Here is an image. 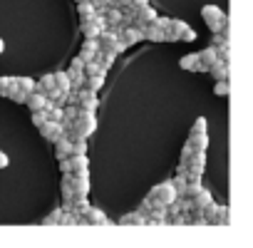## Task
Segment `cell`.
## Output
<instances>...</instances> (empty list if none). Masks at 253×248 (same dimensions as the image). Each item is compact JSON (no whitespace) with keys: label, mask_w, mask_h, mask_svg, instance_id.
<instances>
[{"label":"cell","mask_w":253,"mask_h":248,"mask_svg":"<svg viewBox=\"0 0 253 248\" xmlns=\"http://www.w3.org/2000/svg\"><path fill=\"white\" fill-rule=\"evenodd\" d=\"M82 50H84V52H94V50H99V45H97V38H84V42H82Z\"/></svg>","instance_id":"36"},{"label":"cell","mask_w":253,"mask_h":248,"mask_svg":"<svg viewBox=\"0 0 253 248\" xmlns=\"http://www.w3.org/2000/svg\"><path fill=\"white\" fill-rule=\"evenodd\" d=\"M72 189H75V194H82V196L89 194V169L72 171Z\"/></svg>","instance_id":"9"},{"label":"cell","mask_w":253,"mask_h":248,"mask_svg":"<svg viewBox=\"0 0 253 248\" xmlns=\"http://www.w3.org/2000/svg\"><path fill=\"white\" fill-rule=\"evenodd\" d=\"M15 87L23 89V92H33L35 89V80H30V77H15Z\"/></svg>","instance_id":"33"},{"label":"cell","mask_w":253,"mask_h":248,"mask_svg":"<svg viewBox=\"0 0 253 248\" xmlns=\"http://www.w3.org/2000/svg\"><path fill=\"white\" fill-rule=\"evenodd\" d=\"M60 194H62V199L75 196V189H72V171L62 174V181H60Z\"/></svg>","instance_id":"26"},{"label":"cell","mask_w":253,"mask_h":248,"mask_svg":"<svg viewBox=\"0 0 253 248\" xmlns=\"http://www.w3.org/2000/svg\"><path fill=\"white\" fill-rule=\"evenodd\" d=\"M147 199H149L154 206H169V204L176 199V189H174L171 181H162V184H157V186L147 194Z\"/></svg>","instance_id":"3"},{"label":"cell","mask_w":253,"mask_h":248,"mask_svg":"<svg viewBox=\"0 0 253 248\" xmlns=\"http://www.w3.org/2000/svg\"><path fill=\"white\" fill-rule=\"evenodd\" d=\"M119 226H147V216H142L139 211H132V213H126L117 221Z\"/></svg>","instance_id":"22"},{"label":"cell","mask_w":253,"mask_h":248,"mask_svg":"<svg viewBox=\"0 0 253 248\" xmlns=\"http://www.w3.org/2000/svg\"><path fill=\"white\" fill-rule=\"evenodd\" d=\"M77 107L82 112H97V107H99L97 92L94 89H87V87H80L77 89Z\"/></svg>","instance_id":"6"},{"label":"cell","mask_w":253,"mask_h":248,"mask_svg":"<svg viewBox=\"0 0 253 248\" xmlns=\"http://www.w3.org/2000/svg\"><path fill=\"white\" fill-rule=\"evenodd\" d=\"M8 164H10V159H8V154H5L3 149H0V169H5Z\"/></svg>","instance_id":"42"},{"label":"cell","mask_w":253,"mask_h":248,"mask_svg":"<svg viewBox=\"0 0 253 248\" xmlns=\"http://www.w3.org/2000/svg\"><path fill=\"white\" fill-rule=\"evenodd\" d=\"M196 38H199V35H196V30H194V28H186V30L181 33V38H179V40H184V42H194Z\"/></svg>","instance_id":"38"},{"label":"cell","mask_w":253,"mask_h":248,"mask_svg":"<svg viewBox=\"0 0 253 248\" xmlns=\"http://www.w3.org/2000/svg\"><path fill=\"white\" fill-rule=\"evenodd\" d=\"M77 13H80V18H82V20L92 18V13H94L92 0H80V3H77Z\"/></svg>","instance_id":"28"},{"label":"cell","mask_w":253,"mask_h":248,"mask_svg":"<svg viewBox=\"0 0 253 248\" xmlns=\"http://www.w3.org/2000/svg\"><path fill=\"white\" fill-rule=\"evenodd\" d=\"M186 144H189L194 152H206V149H209V134H189Z\"/></svg>","instance_id":"23"},{"label":"cell","mask_w":253,"mask_h":248,"mask_svg":"<svg viewBox=\"0 0 253 248\" xmlns=\"http://www.w3.org/2000/svg\"><path fill=\"white\" fill-rule=\"evenodd\" d=\"M45 119H47V112H45V109H35V112H33V124H35V127H40Z\"/></svg>","instance_id":"37"},{"label":"cell","mask_w":253,"mask_h":248,"mask_svg":"<svg viewBox=\"0 0 253 248\" xmlns=\"http://www.w3.org/2000/svg\"><path fill=\"white\" fill-rule=\"evenodd\" d=\"M196 55H199V62H201L204 72H206V70H209V67H211V65L218 60V57H216V47H213V45L204 47V50H201V52H196Z\"/></svg>","instance_id":"21"},{"label":"cell","mask_w":253,"mask_h":248,"mask_svg":"<svg viewBox=\"0 0 253 248\" xmlns=\"http://www.w3.org/2000/svg\"><path fill=\"white\" fill-rule=\"evenodd\" d=\"M25 104L30 107V112H35V109H45V104H47V97H45V92H38V89H33V92H28V99H25Z\"/></svg>","instance_id":"17"},{"label":"cell","mask_w":253,"mask_h":248,"mask_svg":"<svg viewBox=\"0 0 253 248\" xmlns=\"http://www.w3.org/2000/svg\"><path fill=\"white\" fill-rule=\"evenodd\" d=\"M55 87V75H42L38 82H35V89L38 92H47V89H52Z\"/></svg>","instance_id":"27"},{"label":"cell","mask_w":253,"mask_h":248,"mask_svg":"<svg viewBox=\"0 0 253 248\" xmlns=\"http://www.w3.org/2000/svg\"><path fill=\"white\" fill-rule=\"evenodd\" d=\"M149 0H117V8H124V5H144Z\"/></svg>","instance_id":"39"},{"label":"cell","mask_w":253,"mask_h":248,"mask_svg":"<svg viewBox=\"0 0 253 248\" xmlns=\"http://www.w3.org/2000/svg\"><path fill=\"white\" fill-rule=\"evenodd\" d=\"M206 72H211L213 80H228L231 77V62H223V60H216Z\"/></svg>","instance_id":"15"},{"label":"cell","mask_w":253,"mask_h":248,"mask_svg":"<svg viewBox=\"0 0 253 248\" xmlns=\"http://www.w3.org/2000/svg\"><path fill=\"white\" fill-rule=\"evenodd\" d=\"M201 213L206 218V226H231V211H228V206H221L216 201H209L201 208Z\"/></svg>","instance_id":"2"},{"label":"cell","mask_w":253,"mask_h":248,"mask_svg":"<svg viewBox=\"0 0 253 248\" xmlns=\"http://www.w3.org/2000/svg\"><path fill=\"white\" fill-rule=\"evenodd\" d=\"M60 218H62V208H55L42 218V226H60Z\"/></svg>","instance_id":"32"},{"label":"cell","mask_w":253,"mask_h":248,"mask_svg":"<svg viewBox=\"0 0 253 248\" xmlns=\"http://www.w3.org/2000/svg\"><path fill=\"white\" fill-rule=\"evenodd\" d=\"M213 94H216V97H228V94H231V82H228V80H216Z\"/></svg>","instance_id":"30"},{"label":"cell","mask_w":253,"mask_h":248,"mask_svg":"<svg viewBox=\"0 0 253 248\" xmlns=\"http://www.w3.org/2000/svg\"><path fill=\"white\" fill-rule=\"evenodd\" d=\"M38 129H40V134H42L47 142H55V139L62 134V124H60V122H55V119H45Z\"/></svg>","instance_id":"10"},{"label":"cell","mask_w":253,"mask_h":248,"mask_svg":"<svg viewBox=\"0 0 253 248\" xmlns=\"http://www.w3.org/2000/svg\"><path fill=\"white\" fill-rule=\"evenodd\" d=\"M55 87H57V89H62V92H70V89H72L67 72H55Z\"/></svg>","instance_id":"29"},{"label":"cell","mask_w":253,"mask_h":248,"mask_svg":"<svg viewBox=\"0 0 253 248\" xmlns=\"http://www.w3.org/2000/svg\"><path fill=\"white\" fill-rule=\"evenodd\" d=\"M142 35H144V40H149V42H167L164 40V30L152 20V23H147V25H142Z\"/></svg>","instance_id":"13"},{"label":"cell","mask_w":253,"mask_h":248,"mask_svg":"<svg viewBox=\"0 0 253 248\" xmlns=\"http://www.w3.org/2000/svg\"><path fill=\"white\" fill-rule=\"evenodd\" d=\"M104 77H107V72H97V75H84V84H82V87L99 92V89H102V84H104Z\"/></svg>","instance_id":"24"},{"label":"cell","mask_w":253,"mask_h":248,"mask_svg":"<svg viewBox=\"0 0 253 248\" xmlns=\"http://www.w3.org/2000/svg\"><path fill=\"white\" fill-rule=\"evenodd\" d=\"M209 201H213V196H211V191H209V189H204V186H201V189H199V191L191 196V208L201 211V208H204Z\"/></svg>","instance_id":"19"},{"label":"cell","mask_w":253,"mask_h":248,"mask_svg":"<svg viewBox=\"0 0 253 248\" xmlns=\"http://www.w3.org/2000/svg\"><path fill=\"white\" fill-rule=\"evenodd\" d=\"M112 221L107 218V213L102 208H94V206H87L84 213L80 216V226H109Z\"/></svg>","instance_id":"5"},{"label":"cell","mask_w":253,"mask_h":248,"mask_svg":"<svg viewBox=\"0 0 253 248\" xmlns=\"http://www.w3.org/2000/svg\"><path fill=\"white\" fill-rule=\"evenodd\" d=\"M126 45H137V42H142L144 40V35H142V28H137V25H126V28H119V33H117Z\"/></svg>","instance_id":"11"},{"label":"cell","mask_w":253,"mask_h":248,"mask_svg":"<svg viewBox=\"0 0 253 248\" xmlns=\"http://www.w3.org/2000/svg\"><path fill=\"white\" fill-rule=\"evenodd\" d=\"M52 144H55V157H57V159H62V157H70V154H72V139H70L65 132H62Z\"/></svg>","instance_id":"14"},{"label":"cell","mask_w":253,"mask_h":248,"mask_svg":"<svg viewBox=\"0 0 253 248\" xmlns=\"http://www.w3.org/2000/svg\"><path fill=\"white\" fill-rule=\"evenodd\" d=\"M126 47H129V45H126V42H124V40H122V38H119V40H117V52H119V55H122V52H124V50H126Z\"/></svg>","instance_id":"43"},{"label":"cell","mask_w":253,"mask_h":248,"mask_svg":"<svg viewBox=\"0 0 253 248\" xmlns=\"http://www.w3.org/2000/svg\"><path fill=\"white\" fill-rule=\"evenodd\" d=\"M186 28H189V25H186L184 20H169V25L164 28V40H169V42H176Z\"/></svg>","instance_id":"12"},{"label":"cell","mask_w":253,"mask_h":248,"mask_svg":"<svg viewBox=\"0 0 253 248\" xmlns=\"http://www.w3.org/2000/svg\"><path fill=\"white\" fill-rule=\"evenodd\" d=\"M179 67H181V70H189V72H204V67H201V62H199V55H196V52L184 55V57L179 60Z\"/></svg>","instance_id":"18"},{"label":"cell","mask_w":253,"mask_h":248,"mask_svg":"<svg viewBox=\"0 0 253 248\" xmlns=\"http://www.w3.org/2000/svg\"><path fill=\"white\" fill-rule=\"evenodd\" d=\"M169 20H171V18H162V15H157V18H154V23H157V25H159L162 30H164V28L169 25Z\"/></svg>","instance_id":"41"},{"label":"cell","mask_w":253,"mask_h":248,"mask_svg":"<svg viewBox=\"0 0 253 248\" xmlns=\"http://www.w3.org/2000/svg\"><path fill=\"white\" fill-rule=\"evenodd\" d=\"M206 127H209L206 119H204V117H199V119L194 122V127H191V132H189V134H206Z\"/></svg>","instance_id":"35"},{"label":"cell","mask_w":253,"mask_h":248,"mask_svg":"<svg viewBox=\"0 0 253 248\" xmlns=\"http://www.w3.org/2000/svg\"><path fill=\"white\" fill-rule=\"evenodd\" d=\"M201 18H204V23H206V28H209L211 33H218V30L228 23V15H226L218 5H204V8H201Z\"/></svg>","instance_id":"4"},{"label":"cell","mask_w":253,"mask_h":248,"mask_svg":"<svg viewBox=\"0 0 253 248\" xmlns=\"http://www.w3.org/2000/svg\"><path fill=\"white\" fill-rule=\"evenodd\" d=\"M3 50H5V42H3V40H0V55H3Z\"/></svg>","instance_id":"44"},{"label":"cell","mask_w":253,"mask_h":248,"mask_svg":"<svg viewBox=\"0 0 253 248\" xmlns=\"http://www.w3.org/2000/svg\"><path fill=\"white\" fill-rule=\"evenodd\" d=\"M216 57L223 62H231V42H221L216 45Z\"/></svg>","instance_id":"31"},{"label":"cell","mask_w":253,"mask_h":248,"mask_svg":"<svg viewBox=\"0 0 253 248\" xmlns=\"http://www.w3.org/2000/svg\"><path fill=\"white\" fill-rule=\"evenodd\" d=\"M102 30H104V28H102L99 23H94L92 18H87V20H82V23H80V33H82L84 38H97Z\"/></svg>","instance_id":"20"},{"label":"cell","mask_w":253,"mask_h":248,"mask_svg":"<svg viewBox=\"0 0 253 248\" xmlns=\"http://www.w3.org/2000/svg\"><path fill=\"white\" fill-rule=\"evenodd\" d=\"M147 226H167V206H152L147 213Z\"/></svg>","instance_id":"16"},{"label":"cell","mask_w":253,"mask_h":248,"mask_svg":"<svg viewBox=\"0 0 253 248\" xmlns=\"http://www.w3.org/2000/svg\"><path fill=\"white\" fill-rule=\"evenodd\" d=\"M94 132H97V117H94V112H82L80 109L77 119L72 122V127L67 129V137L70 139H84L87 142Z\"/></svg>","instance_id":"1"},{"label":"cell","mask_w":253,"mask_h":248,"mask_svg":"<svg viewBox=\"0 0 253 248\" xmlns=\"http://www.w3.org/2000/svg\"><path fill=\"white\" fill-rule=\"evenodd\" d=\"M67 159H70V169H72V171L89 169V159H87V154H70Z\"/></svg>","instance_id":"25"},{"label":"cell","mask_w":253,"mask_h":248,"mask_svg":"<svg viewBox=\"0 0 253 248\" xmlns=\"http://www.w3.org/2000/svg\"><path fill=\"white\" fill-rule=\"evenodd\" d=\"M152 206H154V204H152V201H149V199H147V196H144V201H142V206H139V208H137V211H139V213H142V216H147V213H149V211H152Z\"/></svg>","instance_id":"40"},{"label":"cell","mask_w":253,"mask_h":248,"mask_svg":"<svg viewBox=\"0 0 253 248\" xmlns=\"http://www.w3.org/2000/svg\"><path fill=\"white\" fill-rule=\"evenodd\" d=\"M10 87H15V77H13V75H8V77H0V97H5Z\"/></svg>","instance_id":"34"},{"label":"cell","mask_w":253,"mask_h":248,"mask_svg":"<svg viewBox=\"0 0 253 248\" xmlns=\"http://www.w3.org/2000/svg\"><path fill=\"white\" fill-rule=\"evenodd\" d=\"M134 8V25L137 28H142V25H147V23H152L154 18H157V10L149 5V3H144V5H132Z\"/></svg>","instance_id":"8"},{"label":"cell","mask_w":253,"mask_h":248,"mask_svg":"<svg viewBox=\"0 0 253 248\" xmlns=\"http://www.w3.org/2000/svg\"><path fill=\"white\" fill-rule=\"evenodd\" d=\"M67 77H70L72 89H80V87L84 84V62H82L80 57H75L72 65L67 67Z\"/></svg>","instance_id":"7"}]
</instances>
